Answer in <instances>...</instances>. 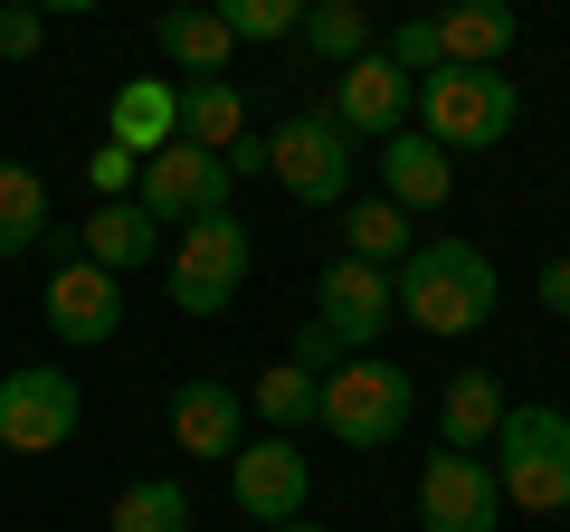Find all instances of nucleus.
Returning a JSON list of instances; mask_svg holds the SVG:
<instances>
[{"label": "nucleus", "mask_w": 570, "mask_h": 532, "mask_svg": "<svg viewBox=\"0 0 570 532\" xmlns=\"http://www.w3.org/2000/svg\"><path fill=\"white\" fill-rule=\"evenodd\" d=\"M105 144L163 152V144H171V77H124L115 105H105Z\"/></svg>", "instance_id": "obj_21"}, {"label": "nucleus", "mask_w": 570, "mask_h": 532, "mask_svg": "<svg viewBox=\"0 0 570 532\" xmlns=\"http://www.w3.org/2000/svg\"><path fill=\"white\" fill-rule=\"evenodd\" d=\"M381 58L400 67L409 86H419V77H438V67H448V48H438V20H400V29H390V48H381Z\"/></svg>", "instance_id": "obj_28"}, {"label": "nucleus", "mask_w": 570, "mask_h": 532, "mask_svg": "<svg viewBox=\"0 0 570 532\" xmlns=\"http://www.w3.org/2000/svg\"><path fill=\"white\" fill-rule=\"evenodd\" d=\"M153 39H163V58L181 77H228V58H238V39H228V20L209 0H171L163 20H153Z\"/></svg>", "instance_id": "obj_17"}, {"label": "nucleus", "mask_w": 570, "mask_h": 532, "mask_svg": "<svg viewBox=\"0 0 570 532\" xmlns=\"http://www.w3.org/2000/svg\"><path fill=\"white\" fill-rule=\"evenodd\" d=\"M513 0H448L438 10V48H448V67H504L513 48Z\"/></svg>", "instance_id": "obj_19"}, {"label": "nucleus", "mask_w": 570, "mask_h": 532, "mask_svg": "<svg viewBox=\"0 0 570 532\" xmlns=\"http://www.w3.org/2000/svg\"><path fill=\"white\" fill-rule=\"evenodd\" d=\"M276 532H333V523H314V513H295V523H276Z\"/></svg>", "instance_id": "obj_34"}, {"label": "nucleus", "mask_w": 570, "mask_h": 532, "mask_svg": "<svg viewBox=\"0 0 570 532\" xmlns=\"http://www.w3.org/2000/svg\"><path fill=\"white\" fill-rule=\"evenodd\" d=\"M285 362H305L314 381H324V371H333V362H352V352H343V343H333V333H324V324L305 314V324H295V352H285Z\"/></svg>", "instance_id": "obj_31"}, {"label": "nucleus", "mask_w": 570, "mask_h": 532, "mask_svg": "<svg viewBox=\"0 0 570 532\" xmlns=\"http://www.w3.org/2000/svg\"><path fill=\"white\" fill-rule=\"evenodd\" d=\"M39 48H48V20L29 10V0H0V58H10V67H29Z\"/></svg>", "instance_id": "obj_30"}, {"label": "nucleus", "mask_w": 570, "mask_h": 532, "mask_svg": "<svg viewBox=\"0 0 570 532\" xmlns=\"http://www.w3.org/2000/svg\"><path fill=\"white\" fill-rule=\"evenodd\" d=\"M153 247H163V219H153L142 200H96L77 257H96L105 276H134V266H153Z\"/></svg>", "instance_id": "obj_18"}, {"label": "nucleus", "mask_w": 570, "mask_h": 532, "mask_svg": "<svg viewBox=\"0 0 570 532\" xmlns=\"http://www.w3.org/2000/svg\"><path fill=\"white\" fill-rule=\"evenodd\" d=\"M295 39L314 48L324 67H352L371 48V20H362V0H305V20H295Z\"/></svg>", "instance_id": "obj_26"}, {"label": "nucleus", "mask_w": 570, "mask_h": 532, "mask_svg": "<svg viewBox=\"0 0 570 532\" xmlns=\"http://www.w3.org/2000/svg\"><path fill=\"white\" fill-rule=\"evenodd\" d=\"M228 190H238V171L219 162V152H200V144H163V152H142V171H134V200L153 209V219H209V209H228Z\"/></svg>", "instance_id": "obj_9"}, {"label": "nucleus", "mask_w": 570, "mask_h": 532, "mask_svg": "<svg viewBox=\"0 0 570 532\" xmlns=\"http://www.w3.org/2000/svg\"><path fill=\"white\" fill-rule=\"evenodd\" d=\"M504 381H494V371H456L448 381V400H438V437H448V447H466V456H485L494 447V428H504Z\"/></svg>", "instance_id": "obj_20"}, {"label": "nucleus", "mask_w": 570, "mask_h": 532, "mask_svg": "<svg viewBox=\"0 0 570 532\" xmlns=\"http://www.w3.org/2000/svg\"><path fill=\"white\" fill-rule=\"evenodd\" d=\"M39 305H48V333H58V343L96 352V343H115V333H124V276H105L96 257H58Z\"/></svg>", "instance_id": "obj_12"}, {"label": "nucleus", "mask_w": 570, "mask_h": 532, "mask_svg": "<svg viewBox=\"0 0 570 532\" xmlns=\"http://www.w3.org/2000/svg\"><path fill=\"white\" fill-rule=\"evenodd\" d=\"M171 447L181 456H238L247 447L238 381H171Z\"/></svg>", "instance_id": "obj_15"}, {"label": "nucleus", "mask_w": 570, "mask_h": 532, "mask_svg": "<svg viewBox=\"0 0 570 532\" xmlns=\"http://www.w3.org/2000/svg\"><path fill=\"white\" fill-rule=\"evenodd\" d=\"M485 466H494V485H504V504L570 513V410L513 400L504 428H494V447H485Z\"/></svg>", "instance_id": "obj_3"}, {"label": "nucleus", "mask_w": 570, "mask_h": 532, "mask_svg": "<svg viewBox=\"0 0 570 532\" xmlns=\"http://www.w3.org/2000/svg\"><path fill=\"white\" fill-rule=\"evenodd\" d=\"M409 96H419V86H409L381 48H362L352 67H333V124H343L352 144H390L409 124Z\"/></svg>", "instance_id": "obj_13"}, {"label": "nucleus", "mask_w": 570, "mask_h": 532, "mask_svg": "<svg viewBox=\"0 0 570 532\" xmlns=\"http://www.w3.org/2000/svg\"><path fill=\"white\" fill-rule=\"evenodd\" d=\"M228 494H238V513L247 523H295V513H305V494H314V456L295 447V437H247L238 456H228Z\"/></svg>", "instance_id": "obj_8"}, {"label": "nucleus", "mask_w": 570, "mask_h": 532, "mask_svg": "<svg viewBox=\"0 0 570 532\" xmlns=\"http://www.w3.org/2000/svg\"><path fill=\"white\" fill-rule=\"evenodd\" d=\"M390 295H400V314L419 333H438V343H466V333L494 324V305H504V276H494V257L475 238H419L400 266H390Z\"/></svg>", "instance_id": "obj_1"}, {"label": "nucleus", "mask_w": 570, "mask_h": 532, "mask_svg": "<svg viewBox=\"0 0 570 532\" xmlns=\"http://www.w3.org/2000/svg\"><path fill=\"white\" fill-rule=\"evenodd\" d=\"M134 171H142V152H124V144L86 152V190H96V200H134Z\"/></svg>", "instance_id": "obj_29"}, {"label": "nucleus", "mask_w": 570, "mask_h": 532, "mask_svg": "<svg viewBox=\"0 0 570 532\" xmlns=\"http://www.w3.org/2000/svg\"><path fill=\"white\" fill-rule=\"evenodd\" d=\"M314 324H324L343 352H381V333L400 324V295H390V276H381V266L333 257L324 276H314Z\"/></svg>", "instance_id": "obj_10"}, {"label": "nucleus", "mask_w": 570, "mask_h": 532, "mask_svg": "<svg viewBox=\"0 0 570 532\" xmlns=\"http://www.w3.org/2000/svg\"><path fill=\"white\" fill-rule=\"evenodd\" d=\"M371 162H381V200H390V209H409V219L456 200V152H438L419 124H400V134L371 152Z\"/></svg>", "instance_id": "obj_14"}, {"label": "nucleus", "mask_w": 570, "mask_h": 532, "mask_svg": "<svg viewBox=\"0 0 570 532\" xmlns=\"http://www.w3.org/2000/svg\"><path fill=\"white\" fill-rule=\"evenodd\" d=\"M247 266H257V238H247L238 209H209L171 238V305L181 314H228L247 295Z\"/></svg>", "instance_id": "obj_5"}, {"label": "nucleus", "mask_w": 570, "mask_h": 532, "mask_svg": "<svg viewBox=\"0 0 570 532\" xmlns=\"http://www.w3.org/2000/svg\"><path fill=\"white\" fill-rule=\"evenodd\" d=\"M171 144H200V152L247 144V96L228 77H181L171 86Z\"/></svg>", "instance_id": "obj_16"}, {"label": "nucleus", "mask_w": 570, "mask_h": 532, "mask_svg": "<svg viewBox=\"0 0 570 532\" xmlns=\"http://www.w3.org/2000/svg\"><path fill=\"white\" fill-rule=\"evenodd\" d=\"M266 171H276L285 200H305V209H343L352 200V134L333 115H295L266 134Z\"/></svg>", "instance_id": "obj_6"}, {"label": "nucleus", "mask_w": 570, "mask_h": 532, "mask_svg": "<svg viewBox=\"0 0 570 532\" xmlns=\"http://www.w3.org/2000/svg\"><path fill=\"white\" fill-rule=\"evenodd\" d=\"M419 134L438 152H494L523 124V96H513L504 67H438V77H419Z\"/></svg>", "instance_id": "obj_2"}, {"label": "nucleus", "mask_w": 570, "mask_h": 532, "mask_svg": "<svg viewBox=\"0 0 570 532\" xmlns=\"http://www.w3.org/2000/svg\"><path fill=\"white\" fill-rule=\"evenodd\" d=\"M409 247H419V238H409V209H390V200H352L343 209V257H362V266L390 276Z\"/></svg>", "instance_id": "obj_25"}, {"label": "nucleus", "mask_w": 570, "mask_h": 532, "mask_svg": "<svg viewBox=\"0 0 570 532\" xmlns=\"http://www.w3.org/2000/svg\"><path fill=\"white\" fill-rule=\"evenodd\" d=\"M247 400H257V418L276 437H305V428H324V381H314L305 362H276V371H257L247 381Z\"/></svg>", "instance_id": "obj_22"}, {"label": "nucleus", "mask_w": 570, "mask_h": 532, "mask_svg": "<svg viewBox=\"0 0 570 532\" xmlns=\"http://www.w3.org/2000/svg\"><path fill=\"white\" fill-rule=\"evenodd\" d=\"M48 238V181L29 162H0V257H29Z\"/></svg>", "instance_id": "obj_24"}, {"label": "nucleus", "mask_w": 570, "mask_h": 532, "mask_svg": "<svg viewBox=\"0 0 570 532\" xmlns=\"http://www.w3.org/2000/svg\"><path fill=\"white\" fill-rule=\"evenodd\" d=\"M39 20H77V10H96V0H29Z\"/></svg>", "instance_id": "obj_33"}, {"label": "nucleus", "mask_w": 570, "mask_h": 532, "mask_svg": "<svg viewBox=\"0 0 570 532\" xmlns=\"http://www.w3.org/2000/svg\"><path fill=\"white\" fill-rule=\"evenodd\" d=\"M532 286H542L551 324H570V247H561V257H542V276H532Z\"/></svg>", "instance_id": "obj_32"}, {"label": "nucleus", "mask_w": 570, "mask_h": 532, "mask_svg": "<svg viewBox=\"0 0 570 532\" xmlns=\"http://www.w3.org/2000/svg\"><path fill=\"white\" fill-rule=\"evenodd\" d=\"M419 418V390H409L400 362H381V352H352V362L324 371V437H343V447H400V428Z\"/></svg>", "instance_id": "obj_4"}, {"label": "nucleus", "mask_w": 570, "mask_h": 532, "mask_svg": "<svg viewBox=\"0 0 570 532\" xmlns=\"http://www.w3.org/2000/svg\"><path fill=\"white\" fill-rule=\"evenodd\" d=\"M419 523L428 532H494V523H504V485H494V466L466 456V447H438L419 466Z\"/></svg>", "instance_id": "obj_11"}, {"label": "nucleus", "mask_w": 570, "mask_h": 532, "mask_svg": "<svg viewBox=\"0 0 570 532\" xmlns=\"http://www.w3.org/2000/svg\"><path fill=\"white\" fill-rule=\"evenodd\" d=\"M228 20V39L238 48H266V39H295V20H305V0H209Z\"/></svg>", "instance_id": "obj_27"}, {"label": "nucleus", "mask_w": 570, "mask_h": 532, "mask_svg": "<svg viewBox=\"0 0 570 532\" xmlns=\"http://www.w3.org/2000/svg\"><path fill=\"white\" fill-rule=\"evenodd\" d=\"M77 418H86V400H77V381H67L58 362H20L10 381H0V447H10V456L67 447Z\"/></svg>", "instance_id": "obj_7"}, {"label": "nucleus", "mask_w": 570, "mask_h": 532, "mask_svg": "<svg viewBox=\"0 0 570 532\" xmlns=\"http://www.w3.org/2000/svg\"><path fill=\"white\" fill-rule=\"evenodd\" d=\"M105 532H190V485L181 475H142V485L115 494Z\"/></svg>", "instance_id": "obj_23"}]
</instances>
